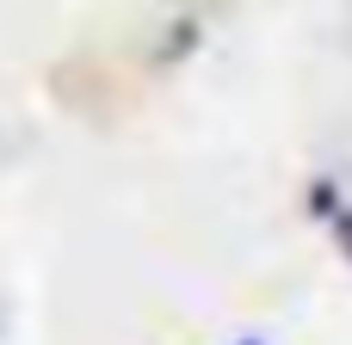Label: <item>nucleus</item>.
<instances>
[{
	"mask_svg": "<svg viewBox=\"0 0 352 345\" xmlns=\"http://www.w3.org/2000/svg\"><path fill=\"white\" fill-rule=\"evenodd\" d=\"M235 345H260V340H235Z\"/></svg>",
	"mask_w": 352,
	"mask_h": 345,
	"instance_id": "1",
	"label": "nucleus"
}]
</instances>
